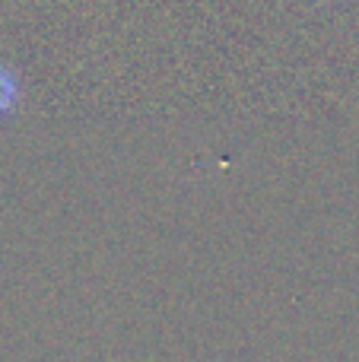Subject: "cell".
<instances>
[{
  "label": "cell",
  "instance_id": "obj_1",
  "mask_svg": "<svg viewBox=\"0 0 359 362\" xmlns=\"http://www.w3.org/2000/svg\"><path fill=\"white\" fill-rule=\"evenodd\" d=\"M16 102H19V80L10 67L0 64V118L10 115L16 108Z\"/></svg>",
  "mask_w": 359,
  "mask_h": 362
}]
</instances>
